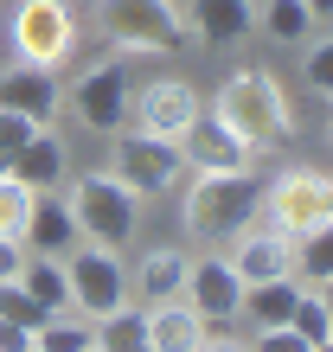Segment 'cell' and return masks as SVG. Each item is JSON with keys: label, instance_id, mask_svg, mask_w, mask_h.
Here are the masks:
<instances>
[{"label": "cell", "instance_id": "6da1fadb", "mask_svg": "<svg viewBox=\"0 0 333 352\" xmlns=\"http://www.w3.org/2000/svg\"><path fill=\"white\" fill-rule=\"evenodd\" d=\"M65 205H71V218H77V237H83V243H96V250H135L148 199H141L129 179H116L109 167L71 173V179H65Z\"/></svg>", "mask_w": 333, "mask_h": 352}, {"label": "cell", "instance_id": "7a4b0ae2", "mask_svg": "<svg viewBox=\"0 0 333 352\" xmlns=\"http://www.w3.org/2000/svg\"><path fill=\"white\" fill-rule=\"evenodd\" d=\"M212 116L231 129L244 148H257V154H269V148H282L288 135H295V109H288V96H282V84L269 71H231L218 84V96H212Z\"/></svg>", "mask_w": 333, "mask_h": 352}, {"label": "cell", "instance_id": "3957f363", "mask_svg": "<svg viewBox=\"0 0 333 352\" xmlns=\"http://www.w3.org/2000/svg\"><path fill=\"white\" fill-rule=\"evenodd\" d=\"M263 218V186L250 173H193L180 199V224L199 243H237Z\"/></svg>", "mask_w": 333, "mask_h": 352}, {"label": "cell", "instance_id": "277c9868", "mask_svg": "<svg viewBox=\"0 0 333 352\" xmlns=\"http://www.w3.org/2000/svg\"><path fill=\"white\" fill-rule=\"evenodd\" d=\"M96 32L129 58H166L193 45L180 0H96Z\"/></svg>", "mask_w": 333, "mask_h": 352}, {"label": "cell", "instance_id": "5b68a950", "mask_svg": "<svg viewBox=\"0 0 333 352\" xmlns=\"http://www.w3.org/2000/svg\"><path fill=\"white\" fill-rule=\"evenodd\" d=\"M135 58L129 52H109V58H96L90 71H77V84L65 90V109L77 129H90V135H122L129 129V109H135Z\"/></svg>", "mask_w": 333, "mask_h": 352}, {"label": "cell", "instance_id": "8992f818", "mask_svg": "<svg viewBox=\"0 0 333 352\" xmlns=\"http://www.w3.org/2000/svg\"><path fill=\"white\" fill-rule=\"evenodd\" d=\"M263 224H276L282 237H314L333 224V186L321 167H282L263 186Z\"/></svg>", "mask_w": 333, "mask_h": 352}, {"label": "cell", "instance_id": "52a82bcc", "mask_svg": "<svg viewBox=\"0 0 333 352\" xmlns=\"http://www.w3.org/2000/svg\"><path fill=\"white\" fill-rule=\"evenodd\" d=\"M109 141H116L109 173H116V179H129L148 205L186 186V154H180V141H160V135H148V129H135V122H129L122 135H109Z\"/></svg>", "mask_w": 333, "mask_h": 352}, {"label": "cell", "instance_id": "ba28073f", "mask_svg": "<svg viewBox=\"0 0 333 352\" xmlns=\"http://www.w3.org/2000/svg\"><path fill=\"white\" fill-rule=\"evenodd\" d=\"M7 38H13V58H19V65L58 71L77 52V13L65 7V0H19L13 19H7Z\"/></svg>", "mask_w": 333, "mask_h": 352}, {"label": "cell", "instance_id": "9c48e42d", "mask_svg": "<svg viewBox=\"0 0 333 352\" xmlns=\"http://www.w3.org/2000/svg\"><path fill=\"white\" fill-rule=\"evenodd\" d=\"M65 282H71V314H83V320H103L122 301H135L129 295V256L122 250L77 243V250H65Z\"/></svg>", "mask_w": 333, "mask_h": 352}, {"label": "cell", "instance_id": "30bf717a", "mask_svg": "<svg viewBox=\"0 0 333 352\" xmlns=\"http://www.w3.org/2000/svg\"><path fill=\"white\" fill-rule=\"evenodd\" d=\"M180 301L205 327H231L244 314V276L231 269V256H193L186 263V282H180Z\"/></svg>", "mask_w": 333, "mask_h": 352}, {"label": "cell", "instance_id": "8fae6325", "mask_svg": "<svg viewBox=\"0 0 333 352\" xmlns=\"http://www.w3.org/2000/svg\"><path fill=\"white\" fill-rule=\"evenodd\" d=\"M129 122L148 129V135H160V141H180L199 122V90L186 84V77H148V84H135Z\"/></svg>", "mask_w": 333, "mask_h": 352}, {"label": "cell", "instance_id": "7c38bea8", "mask_svg": "<svg viewBox=\"0 0 333 352\" xmlns=\"http://www.w3.org/2000/svg\"><path fill=\"white\" fill-rule=\"evenodd\" d=\"M180 154H186V173H257V160H263L257 148H244V141L205 109H199L193 129L180 135Z\"/></svg>", "mask_w": 333, "mask_h": 352}, {"label": "cell", "instance_id": "4fadbf2b", "mask_svg": "<svg viewBox=\"0 0 333 352\" xmlns=\"http://www.w3.org/2000/svg\"><path fill=\"white\" fill-rule=\"evenodd\" d=\"M231 269L244 276V288H257V282H282V276H295V237H282L276 224H250V231L231 243Z\"/></svg>", "mask_w": 333, "mask_h": 352}, {"label": "cell", "instance_id": "5bb4252c", "mask_svg": "<svg viewBox=\"0 0 333 352\" xmlns=\"http://www.w3.org/2000/svg\"><path fill=\"white\" fill-rule=\"evenodd\" d=\"M0 109L26 116V122H52L65 109V90H58V71H39V65H0Z\"/></svg>", "mask_w": 333, "mask_h": 352}, {"label": "cell", "instance_id": "9a60e30c", "mask_svg": "<svg viewBox=\"0 0 333 352\" xmlns=\"http://www.w3.org/2000/svg\"><path fill=\"white\" fill-rule=\"evenodd\" d=\"M186 32L212 52H231L257 32V0H193L186 7Z\"/></svg>", "mask_w": 333, "mask_h": 352}, {"label": "cell", "instance_id": "2e32d148", "mask_svg": "<svg viewBox=\"0 0 333 352\" xmlns=\"http://www.w3.org/2000/svg\"><path fill=\"white\" fill-rule=\"evenodd\" d=\"M7 173H13L19 186H32V192H58V186L71 179V148H65V135H58L52 122H45V129H32Z\"/></svg>", "mask_w": 333, "mask_h": 352}, {"label": "cell", "instance_id": "e0dca14e", "mask_svg": "<svg viewBox=\"0 0 333 352\" xmlns=\"http://www.w3.org/2000/svg\"><path fill=\"white\" fill-rule=\"evenodd\" d=\"M186 250H173V243H148L135 263H129V295L148 307V301H173L180 282H186Z\"/></svg>", "mask_w": 333, "mask_h": 352}, {"label": "cell", "instance_id": "ac0fdd59", "mask_svg": "<svg viewBox=\"0 0 333 352\" xmlns=\"http://www.w3.org/2000/svg\"><path fill=\"white\" fill-rule=\"evenodd\" d=\"M77 218L65 205V186L58 192H32V212H26V250H45V256H65L77 250Z\"/></svg>", "mask_w": 333, "mask_h": 352}, {"label": "cell", "instance_id": "d6986e66", "mask_svg": "<svg viewBox=\"0 0 333 352\" xmlns=\"http://www.w3.org/2000/svg\"><path fill=\"white\" fill-rule=\"evenodd\" d=\"M212 333L180 295L173 301H148V352H199V340Z\"/></svg>", "mask_w": 333, "mask_h": 352}, {"label": "cell", "instance_id": "ffe728a7", "mask_svg": "<svg viewBox=\"0 0 333 352\" xmlns=\"http://www.w3.org/2000/svg\"><path fill=\"white\" fill-rule=\"evenodd\" d=\"M26 295L45 307V314H65L71 307V282H65V256H45V250H26V263H19V276H13Z\"/></svg>", "mask_w": 333, "mask_h": 352}, {"label": "cell", "instance_id": "44dd1931", "mask_svg": "<svg viewBox=\"0 0 333 352\" xmlns=\"http://www.w3.org/2000/svg\"><path fill=\"white\" fill-rule=\"evenodd\" d=\"M257 32L269 38V45L301 52L308 38H314V13H308V0H263L257 7Z\"/></svg>", "mask_w": 333, "mask_h": 352}, {"label": "cell", "instance_id": "7402d4cb", "mask_svg": "<svg viewBox=\"0 0 333 352\" xmlns=\"http://www.w3.org/2000/svg\"><path fill=\"white\" fill-rule=\"evenodd\" d=\"M295 295H301L295 276L257 282V288H244V314H237V320H250V333H263V327H288V314H295Z\"/></svg>", "mask_w": 333, "mask_h": 352}, {"label": "cell", "instance_id": "603a6c76", "mask_svg": "<svg viewBox=\"0 0 333 352\" xmlns=\"http://www.w3.org/2000/svg\"><path fill=\"white\" fill-rule=\"evenodd\" d=\"M90 327H96L103 352H148V307H141V301H122L116 314H103Z\"/></svg>", "mask_w": 333, "mask_h": 352}, {"label": "cell", "instance_id": "cb8c5ba5", "mask_svg": "<svg viewBox=\"0 0 333 352\" xmlns=\"http://www.w3.org/2000/svg\"><path fill=\"white\" fill-rule=\"evenodd\" d=\"M90 346H96V327L83 314H71V307L65 314H45L32 327V352H90Z\"/></svg>", "mask_w": 333, "mask_h": 352}, {"label": "cell", "instance_id": "d4e9b609", "mask_svg": "<svg viewBox=\"0 0 333 352\" xmlns=\"http://www.w3.org/2000/svg\"><path fill=\"white\" fill-rule=\"evenodd\" d=\"M333 295H314V288H301L295 295V314H288V327H295V333L314 346V352H327L333 346V307H327Z\"/></svg>", "mask_w": 333, "mask_h": 352}, {"label": "cell", "instance_id": "484cf974", "mask_svg": "<svg viewBox=\"0 0 333 352\" xmlns=\"http://www.w3.org/2000/svg\"><path fill=\"white\" fill-rule=\"evenodd\" d=\"M295 282L314 288V295H333V256H327V231L295 237Z\"/></svg>", "mask_w": 333, "mask_h": 352}, {"label": "cell", "instance_id": "4316f807", "mask_svg": "<svg viewBox=\"0 0 333 352\" xmlns=\"http://www.w3.org/2000/svg\"><path fill=\"white\" fill-rule=\"evenodd\" d=\"M26 212H32V186H19L13 173H0V237L26 243Z\"/></svg>", "mask_w": 333, "mask_h": 352}, {"label": "cell", "instance_id": "83f0119b", "mask_svg": "<svg viewBox=\"0 0 333 352\" xmlns=\"http://www.w3.org/2000/svg\"><path fill=\"white\" fill-rule=\"evenodd\" d=\"M301 84H308V96H327V90H333V52H327V32H314V38H308Z\"/></svg>", "mask_w": 333, "mask_h": 352}, {"label": "cell", "instance_id": "f1b7e54d", "mask_svg": "<svg viewBox=\"0 0 333 352\" xmlns=\"http://www.w3.org/2000/svg\"><path fill=\"white\" fill-rule=\"evenodd\" d=\"M0 320H19V327H39L45 320V307H39L19 282H0Z\"/></svg>", "mask_w": 333, "mask_h": 352}, {"label": "cell", "instance_id": "f546056e", "mask_svg": "<svg viewBox=\"0 0 333 352\" xmlns=\"http://www.w3.org/2000/svg\"><path fill=\"white\" fill-rule=\"evenodd\" d=\"M250 352H314V346H308L295 327H263V333L250 340Z\"/></svg>", "mask_w": 333, "mask_h": 352}, {"label": "cell", "instance_id": "4dcf8cb0", "mask_svg": "<svg viewBox=\"0 0 333 352\" xmlns=\"http://www.w3.org/2000/svg\"><path fill=\"white\" fill-rule=\"evenodd\" d=\"M19 263H26V243H19V237H0V282H13Z\"/></svg>", "mask_w": 333, "mask_h": 352}, {"label": "cell", "instance_id": "1f68e13d", "mask_svg": "<svg viewBox=\"0 0 333 352\" xmlns=\"http://www.w3.org/2000/svg\"><path fill=\"white\" fill-rule=\"evenodd\" d=\"M0 352H32V327H19V320H0Z\"/></svg>", "mask_w": 333, "mask_h": 352}, {"label": "cell", "instance_id": "d6a6232c", "mask_svg": "<svg viewBox=\"0 0 333 352\" xmlns=\"http://www.w3.org/2000/svg\"><path fill=\"white\" fill-rule=\"evenodd\" d=\"M199 352H250V340H237V333H205Z\"/></svg>", "mask_w": 333, "mask_h": 352}, {"label": "cell", "instance_id": "836d02e7", "mask_svg": "<svg viewBox=\"0 0 333 352\" xmlns=\"http://www.w3.org/2000/svg\"><path fill=\"white\" fill-rule=\"evenodd\" d=\"M90 352H103V346H90Z\"/></svg>", "mask_w": 333, "mask_h": 352}]
</instances>
